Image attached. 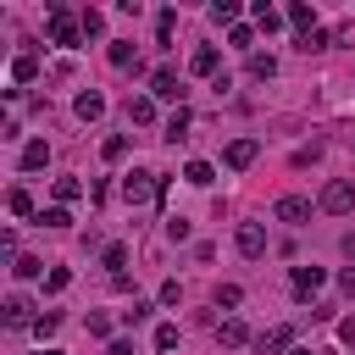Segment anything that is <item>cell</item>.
Returning <instances> with one entry per match:
<instances>
[{"instance_id":"cb8c5ba5","label":"cell","mask_w":355,"mask_h":355,"mask_svg":"<svg viewBox=\"0 0 355 355\" xmlns=\"http://www.w3.org/2000/svg\"><path fill=\"white\" fill-rule=\"evenodd\" d=\"M216 305H222V311H239V305H244V288H239V283H216Z\"/></svg>"},{"instance_id":"d590c367","label":"cell","mask_w":355,"mask_h":355,"mask_svg":"<svg viewBox=\"0 0 355 355\" xmlns=\"http://www.w3.org/2000/svg\"><path fill=\"white\" fill-rule=\"evenodd\" d=\"M166 239L183 244V239H189V222H183V216H166Z\"/></svg>"},{"instance_id":"603a6c76","label":"cell","mask_w":355,"mask_h":355,"mask_svg":"<svg viewBox=\"0 0 355 355\" xmlns=\"http://www.w3.org/2000/svg\"><path fill=\"white\" fill-rule=\"evenodd\" d=\"M244 72H250V78H272V72H277V61H272V55H261V50H250Z\"/></svg>"},{"instance_id":"8992f818","label":"cell","mask_w":355,"mask_h":355,"mask_svg":"<svg viewBox=\"0 0 355 355\" xmlns=\"http://www.w3.org/2000/svg\"><path fill=\"white\" fill-rule=\"evenodd\" d=\"M283 349H294V327H266V333H255V355H283Z\"/></svg>"},{"instance_id":"277c9868","label":"cell","mask_w":355,"mask_h":355,"mask_svg":"<svg viewBox=\"0 0 355 355\" xmlns=\"http://www.w3.org/2000/svg\"><path fill=\"white\" fill-rule=\"evenodd\" d=\"M233 244H239V255H244V261H261V255H266V227H261V222H239Z\"/></svg>"},{"instance_id":"5b68a950","label":"cell","mask_w":355,"mask_h":355,"mask_svg":"<svg viewBox=\"0 0 355 355\" xmlns=\"http://www.w3.org/2000/svg\"><path fill=\"white\" fill-rule=\"evenodd\" d=\"M272 216L288 222V227H305V222H311V200H305V194H283V200L272 205Z\"/></svg>"},{"instance_id":"f35d334b","label":"cell","mask_w":355,"mask_h":355,"mask_svg":"<svg viewBox=\"0 0 355 355\" xmlns=\"http://www.w3.org/2000/svg\"><path fill=\"white\" fill-rule=\"evenodd\" d=\"M89 333H94V338H111V316L94 311V316H89Z\"/></svg>"},{"instance_id":"4fadbf2b","label":"cell","mask_w":355,"mask_h":355,"mask_svg":"<svg viewBox=\"0 0 355 355\" xmlns=\"http://www.w3.org/2000/svg\"><path fill=\"white\" fill-rule=\"evenodd\" d=\"M250 11H255V33H277V28H283V22H288V17H283V11H272V6H266V0H255V6H250Z\"/></svg>"},{"instance_id":"e0dca14e","label":"cell","mask_w":355,"mask_h":355,"mask_svg":"<svg viewBox=\"0 0 355 355\" xmlns=\"http://www.w3.org/2000/svg\"><path fill=\"white\" fill-rule=\"evenodd\" d=\"M189 122H194V116H189V105H172V116H166V133H161V139H172V144H178V139H189Z\"/></svg>"},{"instance_id":"ab89813d","label":"cell","mask_w":355,"mask_h":355,"mask_svg":"<svg viewBox=\"0 0 355 355\" xmlns=\"http://www.w3.org/2000/svg\"><path fill=\"white\" fill-rule=\"evenodd\" d=\"M333 44H355V22H338V33H333Z\"/></svg>"},{"instance_id":"ffe728a7","label":"cell","mask_w":355,"mask_h":355,"mask_svg":"<svg viewBox=\"0 0 355 355\" xmlns=\"http://www.w3.org/2000/svg\"><path fill=\"white\" fill-rule=\"evenodd\" d=\"M283 17H288V22H294V28H300V33H311V28H316V11H311V6H305V0H294V6H288V11H283Z\"/></svg>"},{"instance_id":"9c48e42d","label":"cell","mask_w":355,"mask_h":355,"mask_svg":"<svg viewBox=\"0 0 355 355\" xmlns=\"http://www.w3.org/2000/svg\"><path fill=\"white\" fill-rule=\"evenodd\" d=\"M0 316H6V327H33V322H39V316H33V305H28L22 294H6Z\"/></svg>"},{"instance_id":"ba28073f","label":"cell","mask_w":355,"mask_h":355,"mask_svg":"<svg viewBox=\"0 0 355 355\" xmlns=\"http://www.w3.org/2000/svg\"><path fill=\"white\" fill-rule=\"evenodd\" d=\"M255 155H261V144H255V139H233V144L222 150V161H227L233 172H244V166H255Z\"/></svg>"},{"instance_id":"1f68e13d","label":"cell","mask_w":355,"mask_h":355,"mask_svg":"<svg viewBox=\"0 0 355 355\" xmlns=\"http://www.w3.org/2000/svg\"><path fill=\"white\" fill-rule=\"evenodd\" d=\"M100 155H105V161H122V155H128V139H122V133H111V139L100 144Z\"/></svg>"},{"instance_id":"d4e9b609","label":"cell","mask_w":355,"mask_h":355,"mask_svg":"<svg viewBox=\"0 0 355 355\" xmlns=\"http://www.w3.org/2000/svg\"><path fill=\"white\" fill-rule=\"evenodd\" d=\"M78 22H83V39H100V33H105V11H94V6H89Z\"/></svg>"},{"instance_id":"74e56055","label":"cell","mask_w":355,"mask_h":355,"mask_svg":"<svg viewBox=\"0 0 355 355\" xmlns=\"http://www.w3.org/2000/svg\"><path fill=\"white\" fill-rule=\"evenodd\" d=\"M150 316H155V305H150V300H133V311H128V327H133V322H150Z\"/></svg>"},{"instance_id":"b9f144b4","label":"cell","mask_w":355,"mask_h":355,"mask_svg":"<svg viewBox=\"0 0 355 355\" xmlns=\"http://www.w3.org/2000/svg\"><path fill=\"white\" fill-rule=\"evenodd\" d=\"M105 355H133V344H128V338H111V349H105Z\"/></svg>"},{"instance_id":"ac0fdd59","label":"cell","mask_w":355,"mask_h":355,"mask_svg":"<svg viewBox=\"0 0 355 355\" xmlns=\"http://www.w3.org/2000/svg\"><path fill=\"white\" fill-rule=\"evenodd\" d=\"M183 178H189L194 189H211V183H216V166H211V161H189V166H183Z\"/></svg>"},{"instance_id":"3957f363","label":"cell","mask_w":355,"mask_h":355,"mask_svg":"<svg viewBox=\"0 0 355 355\" xmlns=\"http://www.w3.org/2000/svg\"><path fill=\"white\" fill-rule=\"evenodd\" d=\"M50 39H55L61 50H78V39H83V22H78L67 6H50Z\"/></svg>"},{"instance_id":"4316f807","label":"cell","mask_w":355,"mask_h":355,"mask_svg":"<svg viewBox=\"0 0 355 355\" xmlns=\"http://www.w3.org/2000/svg\"><path fill=\"white\" fill-rule=\"evenodd\" d=\"M78 194H83V183H78V178H55V205H72Z\"/></svg>"},{"instance_id":"bcb514c9","label":"cell","mask_w":355,"mask_h":355,"mask_svg":"<svg viewBox=\"0 0 355 355\" xmlns=\"http://www.w3.org/2000/svg\"><path fill=\"white\" fill-rule=\"evenodd\" d=\"M39 355H61V349H39Z\"/></svg>"},{"instance_id":"484cf974","label":"cell","mask_w":355,"mask_h":355,"mask_svg":"<svg viewBox=\"0 0 355 355\" xmlns=\"http://www.w3.org/2000/svg\"><path fill=\"white\" fill-rule=\"evenodd\" d=\"M111 67H133V39H111Z\"/></svg>"},{"instance_id":"60d3db41","label":"cell","mask_w":355,"mask_h":355,"mask_svg":"<svg viewBox=\"0 0 355 355\" xmlns=\"http://www.w3.org/2000/svg\"><path fill=\"white\" fill-rule=\"evenodd\" d=\"M338 288H344V294L355 300V266H344V272H338Z\"/></svg>"},{"instance_id":"8fae6325","label":"cell","mask_w":355,"mask_h":355,"mask_svg":"<svg viewBox=\"0 0 355 355\" xmlns=\"http://www.w3.org/2000/svg\"><path fill=\"white\" fill-rule=\"evenodd\" d=\"M216 67H222V55H216L211 44H200V50L189 55V72H194V78H216Z\"/></svg>"},{"instance_id":"52a82bcc","label":"cell","mask_w":355,"mask_h":355,"mask_svg":"<svg viewBox=\"0 0 355 355\" xmlns=\"http://www.w3.org/2000/svg\"><path fill=\"white\" fill-rule=\"evenodd\" d=\"M150 94H155V100H183L178 72H172V67H155V72H150Z\"/></svg>"},{"instance_id":"4dcf8cb0","label":"cell","mask_w":355,"mask_h":355,"mask_svg":"<svg viewBox=\"0 0 355 355\" xmlns=\"http://www.w3.org/2000/svg\"><path fill=\"white\" fill-rule=\"evenodd\" d=\"M333 44V33H322V28H311V33H300V50L311 55V50H327Z\"/></svg>"},{"instance_id":"83f0119b","label":"cell","mask_w":355,"mask_h":355,"mask_svg":"<svg viewBox=\"0 0 355 355\" xmlns=\"http://www.w3.org/2000/svg\"><path fill=\"white\" fill-rule=\"evenodd\" d=\"M6 205H11V216H33V194H28V189H11Z\"/></svg>"},{"instance_id":"7a4b0ae2","label":"cell","mask_w":355,"mask_h":355,"mask_svg":"<svg viewBox=\"0 0 355 355\" xmlns=\"http://www.w3.org/2000/svg\"><path fill=\"white\" fill-rule=\"evenodd\" d=\"M316 211H327V216H349V211H355V183H349V178H333V183L322 189Z\"/></svg>"},{"instance_id":"9a60e30c","label":"cell","mask_w":355,"mask_h":355,"mask_svg":"<svg viewBox=\"0 0 355 355\" xmlns=\"http://www.w3.org/2000/svg\"><path fill=\"white\" fill-rule=\"evenodd\" d=\"M216 338H222V344H227V349H239V344H255V338H250V327H244V322H239V316H227V322H222V327H216Z\"/></svg>"},{"instance_id":"30bf717a","label":"cell","mask_w":355,"mask_h":355,"mask_svg":"<svg viewBox=\"0 0 355 355\" xmlns=\"http://www.w3.org/2000/svg\"><path fill=\"white\" fill-rule=\"evenodd\" d=\"M72 111H78V122H100V116H105V94H100V89H83V94L72 100Z\"/></svg>"},{"instance_id":"7bdbcfd3","label":"cell","mask_w":355,"mask_h":355,"mask_svg":"<svg viewBox=\"0 0 355 355\" xmlns=\"http://www.w3.org/2000/svg\"><path fill=\"white\" fill-rule=\"evenodd\" d=\"M338 338H344V344H355V316H349V322H338Z\"/></svg>"},{"instance_id":"7402d4cb","label":"cell","mask_w":355,"mask_h":355,"mask_svg":"<svg viewBox=\"0 0 355 355\" xmlns=\"http://www.w3.org/2000/svg\"><path fill=\"white\" fill-rule=\"evenodd\" d=\"M211 22H222V28H239V0H216V6H211Z\"/></svg>"},{"instance_id":"d6986e66","label":"cell","mask_w":355,"mask_h":355,"mask_svg":"<svg viewBox=\"0 0 355 355\" xmlns=\"http://www.w3.org/2000/svg\"><path fill=\"white\" fill-rule=\"evenodd\" d=\"M100 266H105L111 277H122V266H128V244H105V250H100Z\"/></svg>"},{"instance_id":"2e32d148","label":"cell","mask_w":355,"mask_h":355,"mask_svg":"<svg viewBox=\"0 0 355 355\" xmlns=\"http://www.w3.org/2000/svg\"><path fill=\"white\" fill-rule=\"evenodd\" d=\"M128 122H139V128L155 122V94H133V100H128Z\"/></svg>"},{"instance_id":"8d00e7d4","label":"cell","mask_w":355,"mask_h":355,"mask_svg":"<svg viewBox=\"0 0 355 355\" xmlns=\"http://www.w3.org/2000/svg\"><path fill=\"white\" fill-rule=\"evenodd\" d=\"M67 283H72V272H67V266H55V272H50V277H44V288H50V294H61V288H67Z\"/></svg>"},{"instance_id":"f546056e","label":"cell","mask_w":355,"mask_h":355,"mask_svg":"<svg viewBox=\"0 0 355 355\" xmlns=\"http://www.w3.org/2000/svg\"><path fill=\"white\" fill-rule=\"evenodd\" d=\"M11 272H17V277H39L44 261H39V255H11Z\"/></svg>"},{"instance_id":"d6a6232c","label":"cell","mask_w":355,"mask_h":355,"mask_svg":"<svg viewBox=\"0 0 355 355\" xmlns=\"http://www.w3.org/2000/svg\"><path fill=\"white\" fill-rule=\"evenodd\" d=\"M155 349H161V355H166V349H178V327H172V322H161V327H155Z\"/></svg>"},{"instance_id":"5bb4252c","label":"cell","mask_w":355,"mask_h":355,"mask_svg":"<svg viewBox=\"0 0 355 355\" xmlns=\"http://www.w3.org/2000/svg\"><path fill=\"white\" fill-rule=\"evenodd\" d=\"M39 166H50V144L44 139H28L22 144V172H39Z\"/></svg>"},{"instance_id":"f6af8a7d","label":"cell","mask_w":355,"mask_h":355,"mask_svg":"<svg viewBox=\"0 0 355 355\" xmlns=\"http://www.w3.org/2000/svg\"><path fill=\"white\" fill-rule=\"evenodd\" d=\"M288 355H311V349H305V344H294V349H288Z\"/></svg>"},{"instance_id":"e575fe53","label":"cell","mask_w":355,"mask_h":355,"mask_svg":"<svg viewBox=\"0 0 355 355\" xmlns=\"http://www.w3.org/2000/svg\"><path fill=\"white\" fill-rule=\"evenodd\" d=\"M55 327H61V311H44V316H39V322H33V333H39V338H50V333H55Z\"/></svg>"},{"instance_id":"44dd1931","label":"cell","mask_w":355,"mask_h":355,"mask_svg":"<svg viewBox=\"0 0 355 355\" xmlns=\"http://www.w3.org/2000/svg\"><path fill=\"white\" fill-rule=\"evenodd\" d=\"M39 78V55H17L11 61V83H33Z\"/></svg>"},{"instance_id":"7c38bea8","label":"cell","mask_w":355,"mask_h":355,"mask_svg":"<svg viewBox=\"0 0 355 355\" xmlns=\"http://www.w3.org/2000/svg\"><path fill=\"white\" fill-rule=\"evenodd\" d=\"M322 283H327V272H322V266H294V294H300V300H305V294H316Z\"/></svg>"},{"instance_id":"836d02e7","label":"cell","mask_w":355,"mask_h":355,"mask_svg":"<svg viewBox=\"0 0 355 355\" xmlns=\"http://www.w3.org/2000/svg\"><path fill=\"white\" fill-rule=\"evenodd\" d=\"M227 44H239V50H250V44H255V28H244V22H239V28H227Z\"/></svg>"},{"instance_id":"6da1fadb","label":"cell","mask_w":355,"mask_h":355,"mask_svg":"<svg viewBox=\"0 0 355 355\" xmlns=\"http://www.w3.org/2000/svg\"><path fill=\"white\" fill-rule=\"evenodd\" d=\"M122 200H128V205L166 200V178H155V172H128V178H122Z\"/></svg>"},{"instance_id":"f1b7e54d","label":"cell","mask_w":355,"mask_h":355,"mask_svg":"<svg viewBox=\"0 0 355 355\" xmlns=\"http://www.w3.org/2000/svg\"><path fill=\"white\" fill-rule=\"evenodd\" d=\"M39 222H44V227H72V211H67V205H44Z\"/></svg>"},{"instance_id":"ee69618b","label":"cell","mask_w":355,"mask_h":355,"mask_svg":"<svg viewBox=\"0 0 355 355\" xmlns=\"http://www.w3.org/2000/svg\"><path fill=\"white\" fill-rule=\"evenodd\" d=\"M338 250H344V255H349V261H355V227H349V233H344V239H338Z\"/></svg>"}]
</instances>
